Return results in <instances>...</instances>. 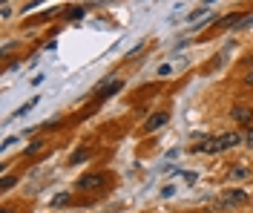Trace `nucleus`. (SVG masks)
<instances>
[{
  "label": "nucleus",
  "mask_w": 253,
  "mask_h": 213,
  "mask_svg": "<svg viewBox=\"0 0 253 213\" xmlns=\"http://www.w3.org/2000/svg\"><path fill=\"white\" fill-rule=\"evenodd\" d=\"M221 202H224V208H245V205H251V193H245L239 187H227L221 193Z\"/></svg>",
  "instance_id": "1"
},
{
  "label": "nucleus",
  "mask_w": 253,
  "mask_h": 213,
  "mask_svg": "<svg viewBox=\"0 0 253 213\" xmlns=\"http://www.w3.org/2000/svg\"><path fill=\"white\" fill-rule=\"evenodd\" d=\"M233 121L245 124V127H251L253 124V110L251 107H245V104H236V107H233Z\"/></svg>",
  "instance_id": "2"
},
{
  "label": "nucleus",
  "mask_w": 253,
  "mask_h": 213,
  "mask_svg": "<svg viewBox=\"0 0 253 213\" xmlns=\"http://www.w3.org/2000/svg\"><path fill=\"white\" fill-rule=\"evenodd\" d=\"M164 124H167V113H156L144 121V132H156L158 127H164Z\"/></svg>",
  "instance_id": "3"
},
{
  "label": "nucleus",
  "mask_w": 253,
  "mask_h": 213,
  "mask_svg": "<svg viewBox=\"0 0 253 213\" xmlns=\"http://www.w3.org/2000/svg\"><path fill=\"white\" fill-rule=\"evenodd\" d=\"M193 150H196V153H219L221 147H219V138H207L205 135V141H199Z\"/></svg>",
  "instance_id": "4"
},
{
  "label": "nucleus",
  "mask_w": 253,
  "mask_h": 213,
  "mask_svg": "<svg viewBox=\"0 0 253 213\" xmlns=\"http://www.w3.org/2000/svg\"><path fill=\"white\" fill-rule=\"evenodd\" d=\"M239 138H242V135H236V132H224V135H219V147H221V150L236 147V144H239Z\"/></svg>",
  "instance_id": "5"
},
{
  "label": "nucleus",
  "mask_w": 253,
  "mask_h": 213,
  "mask_svg": "<svg viewBox=\"0 0 253 213\" xmlns=\"http://www.w3.org/2000/svg\"><path fill=\"white\" fill-rule=\"evenodd\" d=\"M121 89V81H112V84H104V86H98V98H110Z\"/></svg>",
  "instance_id": "6"
},
{
  "label": "nucleus",
  "mask_w": 253,
  "mask_h": 213,
  "mask_svg": "<svg viewBox=\"0 0 253 213\" xmlns=\"http://www.w3.org/2000/svg\"><path fill=\"white\" fill-rule=\"evenodd\" d=\"M101 181H104V176H98V173H95V176H84V179L78 181V187H81V190H92V187H98Z\"/></svg>",
  "instance_id": "7"
},
{
  "label": "nucleus",
  "mask_w": 253,
  "mask_h": 213,
  "mask_svg": "<svg viewBox=\"0 0 253 213\" xmlns=\"http://www.w3.org/2000/svg\"><path fill=\"white\" fill-rule=\"evenodd\" d=\"M239 20H245V15H239V12H233V15H227V17H221L219 23L227 29V26H239Z\"/></svg>",
  "instance_id": "8"
},
{
  "label": "nucleus",
  "mask_w": 253,
  "mask_h": 213,
  "mask_svg": "<svg viewBox=\"0 0 253 213\" xmlns=\"http://www.w3.org/2000/svg\"><path fill=\"white\" fill-rule=\"evenodd\" d=\"M43 150V138H38V141H32L29 147H26V156H35V153H41Z\"/></svg>",
  "instance_id": "9"
},
{
  "label": "nucleus",
  "mask_w": 253,
  "mask_h": 213,
  "mask_svg": "<svg viewBox=\"0 0 253 213\" xmlns=\"http://www.w3.org/2000/svg\"><path fill=\"white\" fill-rule=\"evenodd\" d=\"M69 199H72L69 193H58V196L52 199V208H61V205H69Z\"/></svg>",
  "instance_id": "10"
},
{
  "label": "nucleus",
  "mask_w": 253,
  "mask_h": 213,
  "mask_svg": "<svg viewBox=\"0 0 253 213\" xmlns=\"http://www.w3.org/2000/svg\"><path fill=\"white\" fill-rule=\"evenodd\" d=\"M86 156H89V150H86V147H84V150H78V153L72 156V162H69V164H81L84 159H86Z\"/></svg>",
  "instance_id": "11"
},
{
  "label": "nucleus",
  "mask_w": 253,
  "mask_h": 213,
  "mask_svg": "<svg viewBox=\"0 0 253 213\" xmlns=\"http://www.w3.org/2000/svg\"><path fill=\"white\" fill-rule=\"evenodd\" d=\"M227 176H230V179H245V176H248V170H245V167H233Z\"/></svg>",
  "instance_id": "12"
},
{
  "label": "nucleus",
  "mask_w": 253,
  "mask_h": 213,
  "mask_svg": "<svg viewBox=\"0 0 253 213\" xmlns=\"http://www.w3.org/2000/svg\"><path fill=\"white\" fill-rule=\"evenodd\" d=\"M35 104H38V98H32L29 104H23V107H20V110H17L15 115H26V113H29V110H32V107H35Z\"/></svg>",
  "instance_id": "13"
},
{
  "label": "nucleus",
  "mask_w": 253,
  "mask_h": 213,
  "mask_svg": "<svg viewBox=\"0 0 253 213\" xmlns=\"http://www.w3.org/2000/svg\"><path fill=\"white\" fill-rule=\"evenodd\" d=\"M15 176H3V184H0V187H3V190H9V187H15Z\"/></svg>",
  "instance_id": "14"
},
{
  "label": "nucleus",
  "mask_w": 253,
  "mask_h": 213,
  "mask_svg": "<svg viewBox=\"0 0 253 213\" xmlns=\"http://www.w3.org/2000/svg\"><path fill=\"white\" fill-rule=\"evenodd\" d=\"M242 141H245V144L253 150V127H248V132H245V138H242Z\"/></svg>",
  "instance_id": "15"
},
{
  "label": "nucleus",
  "mask_w": 253,
  "mask_h": 213,
  "mask_svg": "<svg viewBox=\"0 0 253 213\" xmlns=\"http://www.w3.org/2000/svg\"><path fill=\"white\" fill-rule=\"evenodd\" d=\"M205 15V6H202V9H196V12H190V20H196V17H202Z\"/></svg>",
  "instance_id": "16"
},
{
  "label": "nucleus",
  "mask_w": 253,
  "mask_h": 213,
  "mask_svg": "<svg viewBox=\"0 0 253 213\" xmlns=\"http://www.w3.org/2000/svg\"><path fill=\"white\" fill-rule=\"evenodd\" d=\"M245 84H248V86H253V69L248 72V75H245Z\"/></svg>",
  "instance_id": "17"
},
{
  "label": "nucleus",
  "mask_w": 253,
  "mask_h": 213,
  "mask_svg": "<svg viewBox=\"0 0 253 213\" xmlns=\"http://www.w3.org/2000/svg\"><path fill=\"white\" fill-rule=\"evenodd\" d=\"M0 213H12V211H9V208H3V211H0Z\"/></svg>",
  "instance_id": "18"
}]
</instances>
